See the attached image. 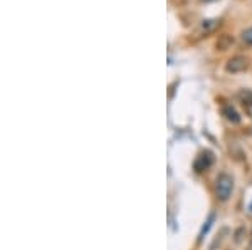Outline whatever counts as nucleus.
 Returning <instances> with one entry per match:
<instances>
[{"instance_id": "obj_1", "label": "nucleus", "mask_w": 252, "mask_h": 250, "mask_svg": "<svg viewBox=\"0 0 252 250\" xmlns=\"http://www.w3.org/2000/svg\"><path fill=\"white\" fill-rule=\"evenodd\" d=\"M232 190H234V180L230 175L227 173H222L220 176L215 181V193H217V198L220 201H227L232 195Z\"/></svg>"}, {"instance_id": "obj_2", "label": "nucleus", "mask_w": 252, "mask_h": 250, "mask_svg": "<svg viewBox=\"0 0 252 250\" xmlns=\"http://www.w3.org/2000/svg\"><path fill=\"white\" fill-rule=\"evenodd\" d=\"M227 71L229 72H241L247 69V59L244 56H235V57L229 59L227 62Z\"/></svg>"}, {"instance_id": "obj_3", "label": "nucleus", "mask_w": 252, "mask_h": 250, "mask_svg": "<svg viewBox=\"0 0 252 250\" xmlns=\"http://www.w3.org/2000/svg\"><path fill=\"white\" fill-rule=\"evenodd\" d=\"M212 161H214V158H212V155H210L209 151L202 153V155L197 158V161H195V170H197V171L207 170V168H209L210 165H212Z\"/></svg>"}, {"instance_id": "obj_4", "label": "nucleus", "mask_w": 252, "mask_h": 250, "mask_svg": "<svg viewBox=\"0 0 252 250\" xmlns=\"http://www.w3.org/2000/svg\"><path fill=\"white\" fill-rule=\"evenodd\" d=\"M239 98H241L244 108H246V112L252 118V91H249V89L242 91L241 94H239Z\"/></svg>"}, {"instance_id": "obj_5", "label": "nucleus", "mask_w": 252, "mask_h": 250, "mask_svg": "<svg viewBox=\"0 0 252 250\" xmlns=\"http://www.w3.org/2000/svg\"><path fill=\"white\" fill-rule=\"evenodd\" d=\"M222 114L225 116L227 119L229 121H232V123H241V116H239V112L234 110L232 106H230V104H227V106H223L222 108Z\"/></svg>"}, {"instance_id": "obj_6", "label": "nucleus", "mask_w": 252, "mask_h": 250, "mask_svg": "<svg viewBox=\"0 0 252 250\" xmlns=\"http://www.w3.org/2000/svg\"><path fill=\"white\" fill-rule=\"evenodd\" d=\"M242 40L246 44H249V46H252V27H249V29H246L242 32Z\"/></svg>"}, {"instance_id": "obj_7", "label": "nucleus", "mask_w": 252, "mask_h": 250, "mask_svg": "<svg viewBox=\"0 0 252 250\" xmlns=\"http://www.w3.org/2000/svg\"><path fill=\"white\" fill-rule=\"evenodd\" d=\"M214 219H215L214 215H210V217H209V220H207V225H205L204 228H202V232H200V240L204 239V233H207V232H209V228L212 227V222H214Z\"/></svg>"}, {"instance_id": "obj_8", "label": "nucleus", "mask_w": 252, "mask_h": 250, "mask_svg": "<svg viewBox=\"0 0 252 250\" xmlns=\"http://www.w3.org/2000/svg\"><path fill=\"white\" fill-rule=\"evenodd\" d=\"M204 2H215V0H204Z\"/></svg>"}]
</instances>
